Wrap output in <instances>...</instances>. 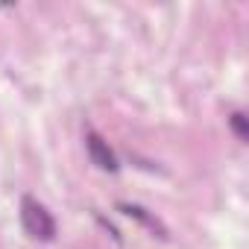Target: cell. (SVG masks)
Wrapping results in <instances>:
<instances>
[{
  "instance_id": "cell-1",
  "label": "cell",
  "mask_w": 249,
  "mask_h": 249,
  "mask_svg": "<svg viewBox=\"0 0 249 249\" xmlns=\"http://www.w3.org/2000/svg\"><path fill=\"white\" fill-rule=\"evenodd\" d=\"M21 223L27 229L30 237L36 240H53L56 237V220L53 214L33 196H24L21 199Z\"/></svg>"
},
{
  "instance_id": "cell-2",
  "label": "cell",
  "mask_w": 249,
  "mask_h": 249,
  "mask_svg": "<svg viewBox=\"0 0 249 249\" xmlns=\"http://www.w3.org/2000/svg\"><path fill=\"white\" fill-rule=\"evenodd\" d=\"M85 147H88V156H91V161L100 167V170H117V159H114V153H111V147L97 135V132H85Z\"/></svg>"
},
{
  "instance_id": "cell-3",
  "label": "cell",
  "mask_w": 249,
  "mask_h": 249,
  "mask_svg": "<svg viewBox=\"0 0 249 249\" xmlns=\"http://www.w3.org/2000/svg\"><path fill=\"white\" fill-rule=\"evenodd\" d=\"M120 211L126 214V217H135L141 226H147L150 231H156L159 237H167V229L161 226V220L159 217H153V214H147V208H141V205H129V202H120Z\"/></svg>"
},
{
  "instance_id": "cell-4",
  "label": "cell",
  "mask_w": 249,
  "mask_h": 249,
  "mask_svg": "<svg viewBox=\"0 0 249 249\" xmlns=\"http://www.w3.org/2000/svg\"><path fill=\"white\" fill-rule=\"evenodd\" d=\"M229 123H231V129H234V135H237L240 141L249 138V126H246V114H243V111H234V114L229 117Z\"/></svg>"
}]
</instances>
